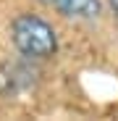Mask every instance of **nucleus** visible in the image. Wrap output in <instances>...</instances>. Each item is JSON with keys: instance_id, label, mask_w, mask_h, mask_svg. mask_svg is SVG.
I'll return each mask as SVG.
<instances>
[{"instance_id": "obj_1", "label": "nucleus", "mask_w": 118, "mask_h": 121, "mask_svg": "<svg viewBox=\"0 0 118 121\" xmlns=\"http://www.w3.org/2000/svg\"><path fill=\"white\" fill-rule=\"evenodd\" d=\"M8 42L29 63H47L61 50V37L55 24L39 11H18L5 26Z\"/></svg>"}, {"instance_id": "obj_2", "label": "nucleus", "mask_w": 118, "mask_h": 121, "mask_svg": "<svg viewBox=\"0 0 118 121\" xmlns=\"http://www.w3.org/2000/svg\"><path fill=\"white\" fill-rule=\"evenodd\" d=\"M39 11L76 26H100L108 18L105 0H34Z\"/></svg>"}, {"instance_id": "obj_3", "label": "nucleus", "mask_w": 118, "mask_h": 121, "mask_svg": "<svg viewBox=\"0 0 118 121\" xmlns=\"http://www.w3.org/2000/svg\"><path fill=\"white\" fill-rule=\"evenodd\" d=\"M105 5H108V13H113L118 18V0H105Z\"/></svg>"}]
</instances>
